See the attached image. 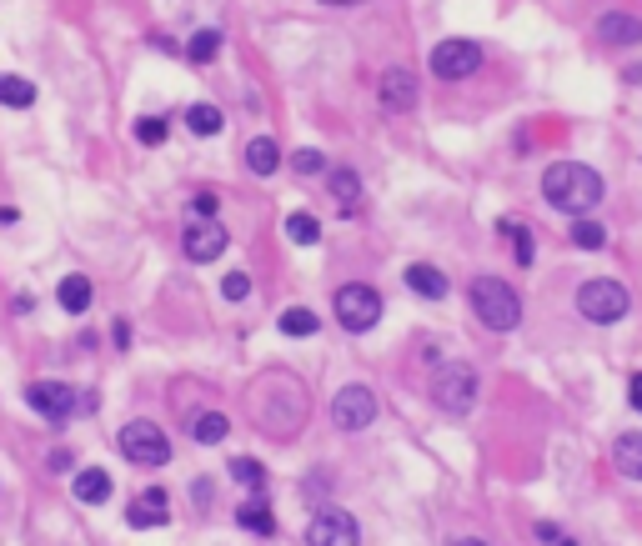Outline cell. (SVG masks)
I'll use <instances>...</instances> for the list:
<instances>
[{
	"label": "cell",
	"mask_w": 642,
	"mask_h": 546,
	"mask_svg": "<svg viewBox=\"0 0 642 546\" xmlns=\"http://www.w3.org/2000/svg\"><path fill=\"white\" fill-rule=\"evenodd\" d=\"M316 311H306V306H291V311H281V336H316Z\"/></svg>",
	"instance_id": "484cf974"
},
{
	"label": "cell",
	"mask_w": 642,
	"mask_h": 546,
	"mask_svg": "<svg viewBox=\"0 0 642 546\" xmlns=\"http://www.w3.org/2000/svg\"><path fill=\"white\" fill-rule=\"evenodd\" d=\"M76 501L81 506H101V501H111V471H101V466H86V471H76Z\"/></svg>",
	"instance_id": "5bb4252c"
},
{
	"label": "cell",
	"mask_w": 642,
	"mask_h": 546,
	"mask_svg": "<svg viewBox=\"0 0 642 546\" xmlns=\"http://www.w3.org/2000/svg\"><path fill=\"white\" fill-rule=\"evenodd\" d=\"M407 286H412L417 296H427V301H442V296H447V276H442L437 266H427V261L407 266Z\"/></svg>",
	"instance_id": "e0dca14e"
},
{
	"label": "cell",
	"mask_w": 642,
	"mask_h": 546,
	"mask_svg": "<svg viewBox=\"0 0 642 546\" xmlns=\"http://www.w3.org/2000/svg\"><path fill=\"white\" fill-rule=\"evenodd\" d=\"M602 176L592 171V166H582V161H557V166H547V176H542V196H547V206L552 211H567V216H587L597 201H602Z\"/></svg>",
	"instance_id": "6da1fadb"
},
{
	"label": "cell",
	"mask_w": 642,
	"mask_h": 546,
	"mask_svg": "<svg viewBox=\"0 0 642 546\" xmlns=\"http://www.w3.org/2000/svg\"><path fill=\"white\" fill-rule=\"evenodd\" d=\"M572 246H582V251H602V246H607V231H602L597 221H577V226H572Z\"/></svg>",
	"instance_id": "f1b7e54d"
},
{
	"label": "cell",
	"mask_w": 642,
	"mask_h": 546,
	"mask_svg": "<svg viewBox=\"0 0 642 546\" xmlns=\"http://www.w3.org/2000/svg\"><path fill=\"white\" fill-rule=\"evenodd\" d=\"M226 431H231V421H226L221 411H201V416L191 421V441H201V446H216V441H226Z\"/></svg>",
	"instance_id": "7402d4cb"
},
{
	"label": "cell",
	"mask_w": 642,
	"mask_h": 546,
	"mask_svg": "<svg viewBox=\"0 0 642 546\" xmlns=\"http://www.w3.org/2000/svg\"><path fill=\"white\" fill-rule=\"evenodd\" d=\"M166 131H171L166 116H141V121H136V141H141V146H161Z\"/></svg>",
	"instance_id": "4dcf8cb0"
},
{
	"label": "cell",
	"mask_w": 642,
	"mask_h": 546,
	"mask_svg": "<svg viewBox=\"0 0 642 546\" xmlns=\"http://www.w3.org/2000/svg\"><path fill=\"white\" fill-rule=\"evenodd\" d=\"M332 196H337V206H342V216H352L357 211V201H362V181H357V171H347V166H337L332 176Z\"/></svg>",
	"instance_id": "d6986e66"
},
{
	"label": "cell",
	"mask_w": 642,
	"mask_h": 546,
	"mask_svg": "<svg viewBox=\"0 0 642 546\" xmlns=\"http://www.w3.org/2000/svg\"><path fill=\"white\" fill-rule=\"evenodd\" d=\"M226 241L231 236H226V226L216 216H196V226H186V236H181V251H186V261L206 266V261H221Z\"/></svg>",
	"instance_id": "30bf717a"
},
{
	"label": "cell",
	"mask_w": 642,
	"mask_h": 546,
	"mask_svg": "<svg viewBox=\"0 0 642 546\" xmlns=\"http://www.w3.org/2000/svg\"><path fill=\"white\" fill-rule=\"evenodd\" d=\"M537 536H542V541H562V526H552V521H542V526H537Z\"/></svg>",
	"instance_id": "f35d334b"
},
{
	"label": "cell",
	"mask_w": 642,
	"mask_h": 546,
	"mask_svg": "<svg viewBox=\"0 0 642 546\" xmlns=\"http://www.w3.org/2000/svg\"><path fill=\"white\" fill-rule=\"evenodd\" d=\"M231 476H236L241 486H251V491H261V486H266V466H261V461H251V456H236V461H231Z\"/></svg>",
	"instance_id": "83f0119b"
},
{
	"label": "cell",
	"mask_w": 642,
	"mask_h": 546,
	"mask_svg": "<svg viewBox=\"0 0 642 546\" xmlns=\"http://www.w3.org/2000/svg\"><path fill=\"white\" fill-rule=\"evenodd\" d=\"M221 296H226V301H246V296H251V276H246V271H231V276L221 281Z\"/></svg>",
	"instance_id": "1f68e13d"
},
{
	"label": "cell",
	"mask_w": 642,
	"mask_h": 546,
	"mask_svg": "<svg viewBox=\"0 0 642 546\" xmlns=\"http://www.w3.org/2000/svg\"><path fill=\"white\" fill-rule=\"evenodd\" d=\"M357 536H362V526L342 506H327L321 516H311V526H306V541L311 546H357Z\"/></svg>",
	"instance_id": "ba28073f"
},
{
	"label": "cell",
	"mask_w": 642,
	"mask_h": 546,
	"mask_svg": "<svg viewBox=\"0 0 642 546\" xmlns=\"http://www.w3.org/2000/svg\"><path fill=\"white\" fill-rule=\"evenodd\" d=\"M0 106H11V111L36 106V86H31V81H21V76H0Z\"/></svg>",
	"instance_id": "603a6c76"
},
{
	"label": "cell",
	"mask_w": 642,
	"mask_h": 546,
	"mask_svg": "<svg viewBox=\"0 0 642 546\" xmlns=\"http://www.w3.org/2000/svg\"><path fill=\"white\" fill-rule=\"evenodd\" d=\"M111 341H116V346H131V326L116 321V326H111Z\"/></svg>",
	"instance_id": "8d00e7d4"
},
{
	"label": "cell",
	"mask_w": 642,
	"mask_h": 546,
	"mask_svg": "<svg viewBox=\"0 0 642 546\" xmlns=\"http://www.w3.org/2000/svg\"><path fill=\"white\" fill-rule=\"evenodd\" d=\"M236 526H241V531H256V536H271V531H276V516H271V506H266L261 496H251V501L236 506Z\"/></svg>",
	"instance_id": "ac0fdd59"
},
{
	"label": "cell",
	"mask_w": 642,
	"mask_h": 546,
	"mask_svg": "<svg viewBox=\"0 0 642 546\" xmlns=\"http://www.w3.org/2000/svg\"><path fill=\"white\" fill-rule=\"evenodd\" d=\"M627 286L622 281H587L582 291H577V311L592 321V326H612V321H622L627 316Z\"/></svg>",
	"instance_id": "5b68a950"
},
{
	"label": "cell",
	"mask_w": 642,
	"mask_h": 546,
	"mask_svg": "<svg viewBox=\"0 0 642 546\" xmlns=\"http://www.w3.org/2000/svg\"><path fill=\"white\" fill-rule=\"evenodd\" d=\"M622 81H627V86H637V81H642V66H637V61H632V66H627V71H622Z\"/></svg>",
	"instance_id": "ab89813d"
},
{
	"label": "cell",
	"mask_w": 642,
	"mask_h": 546,
	"mask_svg": "<svg viewBox=\"0 0 642 546\" xmlns=\"http://www.w3.org/2000/svg\"><path fill=\"white\" fill-rule=\"evenodd\" d=\"M502 236H512L517 266H532V231H527V226H517V221H502Z\"/></svg>",
	"instance_id": "f546056e"
},
{
	"label": "cell",
	"mask_w": 642,
	"mask_h": 546,
	"mask_svg": "<svg viewBox=\"0 0 642 546\" xmlns=\"http://www.w3.org/2000/svg\"><path fill=\"white\" fill-rule=\"evenodd\" d=\"M612 466L632 481H642V431H627L612 441Z\"/></svg>",
	"instance_id": "9a60e30c"
},
{
	"label": "cell",
	"mask_w": 642,
	"mask_h": 546,
	"mask_svg": "<svg viewBox=\"0 0 642 546\" xmlns=\"http://www.w3.org/2000/svg\"><path fill=\"white\" fill-rule=\"evenodd\" d=\"M417 101H422L417 76H412L407 66H392V71L382 76V106H387V111H412Z\"/></svg>",
	"instance_id": "7c38bea8"
},
{
	"label": "cell",
	"mask_w": 642,
	"mask_h": 546,
	"mask_svg": "<svg viewBox=\"0 0 642 546\" xmlns=\"http://www.w3.org/2000/svg\"><path fill=\"white\" fill-rule=\"evenodd\" d=\"M477 66H482V46H472V41H442V46H432V76L437 81H467Z\"/></svg>",
	"instance_id": "9c48e42d"
},
{
	"label": "cell",
	"mask_w": 642,
	"mask_h": 546,
	"mask_svg": "<svg viewBox=\"0 0 642 546\" xmlns=\"http://www.w3.org/2000/svg\"><path fill=\"white\" fill-rule=\"evenodd\" d=\"M166 491H146V496H136L131 501V511H126V521L131 526H166Z\"/></svg>",
	"instance_id": "2e32d148"
},
{
	"label": "cell",
	"mask_w": 642,
	"mask_h": 546,
	"mask_svg": "<svg viewBox=\"0 0 642 546\" xmlns=\"http://www.w3.org/2000/svg\"><path fill=\"white\" fill-rule=\"evenodd\" d=\"M432 401L447 411V416H467L477 406V371L467 361H447L432 381Z\"/></svg>",
	"instance_id": "3957f363"
},
{
	"label": "cell",
	"mask_w": 642,
	"mask_h": 546,
	"mask_svg": "<svg viewBox=\"0 0 642 546\" xmlns=\"http://www.w3.org/2000/svg\"><path fill=\"white\" fill-rule=\"evenodd\" d=\"M216 51H221V31H196L191 41H186V61L191 66H206V61H216Z\"/></svg>",
	"instance_id": "cb8c5ba5"
},
{
	"label": "cell",
	"mask_w": 642,
	"mask_h": 546,
	"mask_svg": "<svg viewBox=\"0 0 642 546\" xmlns=\"http://www.w3.org/2000/svg\"><path fill=\"white\" fill-rule=\"evenodd\" d=\"M627 401H632V406H637V411H642V371H637V376H632V381H627Z\"/></svg>",
	"instance_id": "d590c367"
},
{
	"label": "cell",
	"mask_w": 642,
	"mask_h": 546,
	"mask_svg": "<svg viewBox=\"0 0 642 546\" xmlns=\"http://www.w3.org/2000/svg\"><path fill=\"white\" fill-rule=\"evenodd\" d=\"M11 311H16V316H26V311H36V301H31V296H26V291H21V296H16V301H11Z\"/></svg>",
	"instance_id": "74e56055"
},
{
	"label": "cell",
	"mask_w": 642,
	"mask_h": 546,
	"mask_svg": "<svg viewBox=\"0 0 642 546\" xmlns=\"http://www.w3.org/2000/svg\"><path fill=\"white\" fill-rule=\"evenodd\" d=\"M291 171L296 176H316V171H327V161H321V151H296L291 156Z\"/></svg>",
	"instance_id": "d6a6232c"
},
{
	"label": "cell",
	"mask_w": 642,
	"mask_h": 546,
	"mask_svg": "<svg viewBox=\"0 0 642 546\" xmlns=\"http://www.w3.org/2000/svg\"><path fill=\"white\" fill-rule=\"evenodd\" d=\"M332 306H337V321H342L352 336H362V331H372V326L382 321V296H377L372 286H362V281L342 286Z\"/></svg>",
	"instance_id": "8992f818"
},
{
	"label": "cell",
	"mask_w": 642,
	"mask_h": 546,
	"mask_svg": "<svg viewBox=\"0 0 642 546\" xmlns=\"http://www.w3.org/2000/svg\"><path fill=\"white\" fill-rule=\"evenodd\" d=\"M71 461H76L71 451H51V456H46V466H51V471H71Z\"/></svg>",
	"instance_id": "e575fe53"
},
{
	"label": "cell",
	"mask_w": 642,
	"mask_h": 546,
	"mask_svg": "<svg viewBox=\"0 0 642 546\" xmlns=\"http://www.w3.org/2000/svg\"><path fill=\"white\" fill-rule=\"evenodd\" d=\"M332 421L342 426V431H362V426H372L377 421V396H372V386H342L337 391V401H332Z\"/></svg>",
	"instance_id": "8fae6325"
},
{
	"label": "cell",
	"mask_w": 642,
	"mask_h": 546,
	"mask_svg": "<svg viewBox=\"0 0 642 546\" xmlns=\"http://www.w3.org/2000/svg\"><path fill=\"white\" fill-rule=\"evenodd\" d=\"M597 36H602V46H637L642 41V21L627 16V11H607L597 21Z\"/></svg>",
	"instance_id": "4fadbf2b"
},
{
	"label": "cell",
	"mask_w": 642,
	"mask_h": 546,
	"mask_svg": "<svg viewBox=\"0 0 642 546\" xmlns=\"http://www.w3.org/2000/svg\"><path fill=\"white\" fill-rule=\"evenodd\" d=\"M286 236H291L296 246H316V241H321V226H316V216L296 211V216H286Z\"/></svg>",
	"instance_id": "4316f807"
},
{
	"label": "cell",
	"mask_w": 642,
	"mask_h": 546,
	"mask_svg": "<svg viewBox=\"0 0 642 546\" xmlns=\"http://www.w3.org/2000/svg\"><path fill=\"white\" fill-rule=\"evenodd\" d=\"M116 446H121V456L131 466H166L171 461V441H166V431L156 421H126Z\"/></svg>",
	"instance_id": "277c9868"
},
{
	"label": "cell",
	"mask_w": 642,
	"mask_h": 546,
	"mask_svg": "<svg viewBox=\"0 0 642 546\" xmlns=\"http://www.w3.org/2000/svg\"><path fill=\"white\" fill-rule=\"evenodd\" d=\"M321 6H362V0H321Z\"/></svg>",
	"instance_id": "60d3db41"
},
{
	"label": "cell",
	"mask_w": 642,
	"mask_h": 546,
	"mask_svg": "<svg viewBox=\"0 0 642 546\" xmlns=\"http://www.w3.org/2000/svg\"><path fill=\"white\" fill-rule=\"evenodd\" d=\"M467 296H472V311H477V321H482L487 331H517L522 301H517V291H512L502 276H477Z\"/></svg>",
	"instance_id": "7a4b0ae2"
},
{
	"label": "cell",
	"mask_w": 642,
	"mask_h": 546,
	"mask_svg": "<svg viewBox=\"0 0 642 546\" xmlns=\"http://www.w3.org/2000/svg\"><path fill=\"white\" fill-rule=\"evenodd\" d=\"M191 211H196V216H216V196H211V191H201V196L191 201Z\"/></svg>",
	"instance_id": "836d02e7"
},
{
	"label": "cell",
	"mask_w": 642,
	"mask_h": 546,
	"mask_svg": "<svg viewBox=\"0 0 642 546\" xmlns=\"http://www.w3.org/2000/svg\"><path fill=\"white\" fill-rule=\"evenodd\" d=\"M26 406L41 411L51 426H66L81 401H76V386H66V381H31L26 386Z\"/></svg>",
	"instance_id": "52a82bcc"
},
{
	"label": "cell",
	"mask_w": 642,
	"mask_h": 546,
	"mask_svg": "<svg viewBox=\"0 0 642 546\" xmlns=\"http://www.w3.org/2000/svg\"><path fill=\"white\" fill-rule=\"evenodd\" d=\"M56 301H61L71 316L91 311V281H86V276H61V286H56Z\"/></svg>",
	"instance_id": "ffe728a7"
},
{
	"label": "cell",
	"mask_w": 642,
	"mask_h": 546,
	"mask_svg": "<svg viewBox=\"0 0 642 546\" xmlns=\"http://www.w3.org/2000/svg\"><path fill=\"white\" fill-rule=\"evenodd\" d=\"M186 126H191L196 136H216L226 121H221V111H216V106H206V101H201V106H186Z\"/></svg>",
	"instance_id": "d4e9b609"
},
{
	"label": "cell",
	"mask_w": 642,
	"mask_h": 546,
	"mask_svg": "<svg viewBox=\"0 0 642 546\" xmlns=\"http://www.w3.org/2000/svg\"><path fill=\"white\" fill-rule=\"evenodd\" d=\"M246 166H251L256 176H271V171L281 166V146H276L271 136H256V141L246 146Z\"/></svg>",
	"instance_id": "44dd1931"
}]
</instances>
